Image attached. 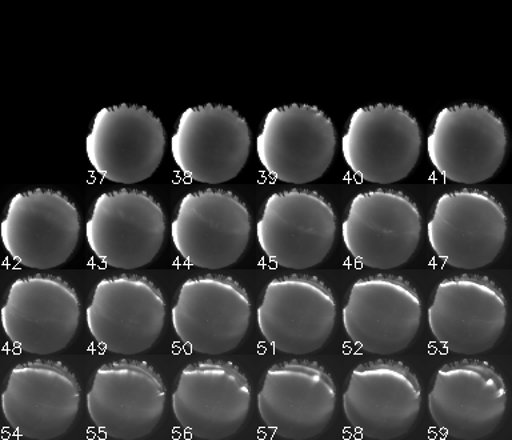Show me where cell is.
<instances>
[{
	"instance_id": "cell-1",
	"label": "cell",
	"mask_w": 512,
	"mask_h": 440,
	"mask_svg": "<svg viewBox=\"0 0 512 440\" xmlns=\"http://www.w3.org/2000/svg\"><path fill=\"white\" fill-rule=\"evenodd\" d=\"M507 130L488 106L456 104L436 115L427 138L428 158L444 179L476 184L491 179L506 158Z\"/></svg>"
},
{
	"instance_id": "cell-2",
	"label": "cell",
	"mask_w": 512,
	"mask_h": 440,
	"mask_svg": "<svg viewBox=\"0 0 512 440\" xmlns=\"http://www.w3.org/2000/svg\"><path fill=\"white\" fill-rule=\"evenodd\" d=\"M251 215L231 191L206 188L180 200L171 223L175 250L192 267L220 270L235 264L251 238Z\"/></svg>"
},
{
	"instance_id": "cell-3",
	"label": "cell",
	"mask_w": 512,
	"mask_h": 440,
	"mask_svg": "<svg viewBox=\"0 0 512 440\" xmlns=\"http://www.w3.org/2000/svg\"><path fill=\"white\" fill-rule=\"evenodd\" d=\"M166 215L146 191L104 192L86 223L92 254L108 267L135 270L150 264L166 238Z\"/></svg>"
},
{
	"instance_id": "cell-4",
	"label": "cell",
	"mask_w": 512,
	"mask_h": 440,
	"mask_svg": "<svg viewBox=\"0 0 512 440\" xmlns=\"http://www.w3.org/2000/svg\"><path fill=\"white\" fill-rule=\"evenodd\" d=\"M80 215L60 191L19 192L8 203L0 224L4 250L23 267L50 270L66 263L80 238Z\"/></svg>"
},
{
	"instance_id": "cell-5",
	"label": "cell",
	"mask_w": 512,
	"mask_h": 440,
	"mask_svg": "<svg viewBox=\"0 0 512 440\" xmlns=\"http://www.w3.org/2000/svg\"><path fill=\"white\" fill-rule=\"evenodd\" d=\"M336 143L334 123L319 107L292 103L268 112L256 138V152L272 178L306 184L326 174Z\"/></svg>"
},
{
	"instance_id": "cell-6",
	"label": "cell",
	"mask_w": 512,
	"mask_h": 440,
	"mask_svg": "<svg viewBox=\"0 0 512 440\" xmlns=\"http://www.w3.org/2000/svg\"><path fill=\"white\" fill-rule=\"evenodd\" d=\"M423 136L419 123L402 106L360 107L342 138L343 158L359 179L391 184L406 179L418 163Z\"/></svg>"
},
{
	"instance_id": "cell-7",
	"label": "cell",
	"mask_w": 512,
	"mask_h": 440,
	"mask_svg": "<svg viewBox=\"0 0 512 440\" xmlns=\"http://www.w3.org/2000/svg\"><path fill=\"white\" fill-rule=\"evenodd\" d=\"M336 215L316 191L291 188L264 203L256 238L276 266L306 270L322 263L336 238Z\"/></svg>"
},
{
	"instance_id": "cell-8",
	"label": "cell",
	"mask_w": 512,
	"mask_h": 440,
	"mask_svg": "<svg viewBox=\"0 0 512 440\" xmlns=\"http://www.w3.org/2000/svg\"><path fill=\"white\" fill-rule=\"evenodd\" d=\"M251 130L235 108L208 103L187 108L171 138L176 167L194 182L227 183L246 166Z\"/></svg>"
},
{
	"instance_id": "cell-9",
	"label": "cell",
	"mask_w": 512,
	"mask_h": 440,
	"mask_svg": "<svg viewBox=\"0 0 512 440\" xmlns=\"http://www.w3.org/2000/svg\"><path fill=\"white\" fill-rule=\"evenodd\" d=\"M166 139L163 123L150 108L127 103L104 107L86 138L87 159L108 182H144L162 163Z\"/></svg>"
},
{
	"instance_id": "cell-10",
	"label": "cell",
	"mask_w": 512,
	"mask_h": 440,
	"mask_svg": "<svg viewBox=\"0 0 512 440\" xmlns=\"http://www.w3.org/2000/svg\"><path fill=\"white\" fill-rule=\"evenodd\" d=\"M88 331L104 350L136 355L150 350L166 322V302L151 280L116 275L100 280L86 310Z\"/></svg>"
},
{
	"instance_id": "cell-11",
	"label": "cell",
	"mask_w": 512,
	"mask_h": 440,
	"mask_svg": "<svg viewBox=\"0 0 512 440\" xmlns=\"http://www.w3.org/2000/svg\"><path fill=\"white\" fill-rule=\"evenodd\" d=\"M427 235L436 256L448 266L483 268L494 262L506 242V211L486 191L447 192L436 200Z\"/></svg>"
},
{
	"instance_id": "cell-12",
	"label": "cell",
	"mask_w": 512,
	"mask_h": 440,
	"mask_svg": "<svg viewBox=\"0 0 512 440\" xmlns=\"http://www.w3.org/2000/svg\"><path fill=\"white\" fill-rule=\"evenodd\" d=\"M422 236L419 208L403 192L372 190L351 200L342 224L344 246L364 267L391 270L406 264Z\"/></svg>"
},
{
	"instance_id": "cell-13",
	"label": "cell",
	"mask_w": 512,
	"mask_h": 440,
	"mask_svg": "<svg viewBox=\"0 0 512 440\" xmlns=\"http://www.w3.org/2000/svg\"><path fill=\"white\" fill-rule=\"evenodd\" d=\"M80 398L78 379L63 363L36 359L12 368L2 394V410L16 435L58 439L74 424Z\"/></svg>"
},
{
	"instance_id": "cell-14",
	"label": "cell",
	"mask_w": 512,
	"mask_h": 440,
	"mask_svg": "<svg viewBox=\"0 0 512 440\" xmlns=\"http://www.w3.org/2000/svg\"><path fill=\"white\" fill-rule=\"evenodd\" d=\"M0 320L4 334L19 350L32 355L56 354L78 331L79 296L59 276H26L8 288Z\"/></svg>"
},
{
	"instance_id": "cell-15",
	"label": "cell",
	"mask_w": 512,
	"mask_h": 440,
	"mask_svg": "<svg viewBox=\"0 0 512 440\" xmlns=\"http://www.w3.org/2000/svg\"><path fill=\"white\" fill-rule=\"evenodd\" d=\"M166 399V387L154 367L143 360L122 359L96 370L87 410L108 438L136 440L158 426Z\"/></svg>"
},
{
	"instance_id": "cell-16",
	"label": "cell",
	"mask_w": 512,
	"mask_h": 440,
	"mask_svg": "<svg viewBox=\"0 0 512 440\" xmlns=\"http://www.w3.org/2000/svg\"><path fill=\"white\" fill-rule=\"evenodd\" d=\"M171 319L175 334L190 350L227 354L239 346L250 327V296L230 276H196L180 286Z\"/></svg>"
},
{
	"instance_id": "cell-17",
	"label": "cell",
	"mask_w": 512,
	"mask_h": 440,
	"mask_svg": "<svg viewBox=\"0 0 512 440\" xmlns=\"http://www.w3.org/2000/svg\"><path fill=\"white\" fill-rule=\"evenodd\" d=\"M256 318L263 338L274 350L288 355L312 354L334 331V294L315 276H282L264 288Z\"/></svg>"
},
{
	"instance_id": "cell-18",
	"label": "cell",
	"mask_w": 512,
	"mask_h": 440,
	"mask_svg": "<svg viewBox=\"0 0 512 440\" xmlns=\"http://www.w3.org/2000/svg\"><path fill=\"white\" fill-rule=\"evenodd\" d=\"M343 326L360 350L399 354L410 346L422 322V302L407 280L371 275L352 284L343 308Z\"/></svg>"
},
{
	"instance_id": "cell-19",
	"label": "cell",
	"mask_w": 512,
	"mask_h": 440,
	"mask_svg": "<svg viewBox=\"0 0 512 440\" xmlns=\"http://www.w3.org/2000/svg\"><path fill=\"white\" fill-rule=\"evenodd\" d=\"M506 323V296L486 276L464 274L444 279L428 308L432 335L448 351L459 355L491 350Z\"/></svg>"
},
{
	"instance_id": "cell-20",
	"label": "cell",
	"mask_w": 512,
	"mask_h": 440,
	"mask_svg": "<svg viewBox=\"0 0 512 440\" xmlns=\"http://www.w3.org/2000/svg\"><path fill=\"white\" fill-rule=\"evenodd\" d=\"M428 408L436 426L459 440L487 438L507 408L506 383L491 364L463 359L436 372Z\"/></svg>"
},
{
	"instance_id": "cell-21",
	"label": "cell",
	"mask_w": 512,
	"mask_h": 440,
	"mask_svg": "<svg viewBox=\"0 0 512 440\" xmlns=\"http://www.w3.org/2000/svg\"><path fill=\"white\" fill-rule=\"evenodd\" d=\"M251 387L234 363L203 360L179 374L172 410L180 426L203 440L231 438L246 422Z\"/></svg>"
},
{
	"instance_id": "cell-22",
	"label": "cell",
	"mask_w": 512,
	"mask_h": 440,
	"mask_svg": "<svg viewBox=\"0 0 512 440\" xmlns=\"http://www.w3.org/2000/svg\"><path fill=\"white\" fill-rule=\"evenodd\" d=\"M420 407L419 380L410 368L395 360L360 364L351 372L343 395L348 423L374 440L402 438L414 426Z\"/></svg>"
},
{
	"instance_id": "cell-23",
	"label": "cell",
	"mask_w": 512,
	"mask_h": 440,
	"mask_svg": "<svg viewBox=\"0 0 512 440\" xmlns=\"http://www.w3.org/2000/svg\"><path fill=\"white\" fill-rule=\"evenodd\" d=\"M335 407L334 380L310 360H288L272 366L258 395L264 424L283 439L316 438L330 424Z\"/></svg>"
}]
</instances>
